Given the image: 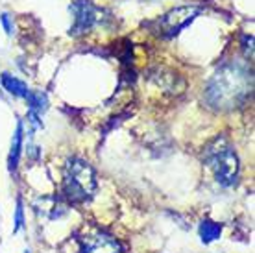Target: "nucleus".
I'll use <instances>...</instances> for the list:
<instances>
[{
	"label": "nucleus",
	"mask_w": 255,
	"mask_h": 253,
	"mask_svg": "<svg viewBox=\"0 0 255 253\" xmlns=\"http://www.w3.org/2000/svg\"><path fill=\"white\" fill-rule=\"evenodd\" d=\"M254 72L246 61L224 63L213 74L205 87L204 100L215 111H231L243 108L252 98Z\"/></svg>",
	"instance_id": "nucleus-1"
},
{
	"label": "nucleus",
	"mask_w": 255,
	"mask_h": 253,
	"mask_svg": "<svg viewBox=\"0 0 255 253\" xmlns=\"http://www.w3.org/2000/svg\"><path fill=\"white\" fill-rule=\"evenodd\" d=\"M204 163L207 165L222 187H233L239 177V157L230 140L218 135L204 150Z\"/></svg>",
	"instance_id": "nucleus-2"
},
{
	"label": "nucleus",
	"mask_w": 255,
	"mask_h": 253,
	"mask_svg": "<svg viewBox=\"0 0 255 253\" xmlns=\"http://www.w3.org/2000/svg\"><path fill=\"white\" fill-rule=\"evenodd\" d=\"M96 190V174L83 159H70L65 166L61 192L70 203H85Z\"/></svg>",
	"instance_id": "nucleus-3"
},
{
	"label": "nucleus",
	"mask_w": 255,
	"mask_h": 253,
	"mask_svg": "<svg viewBox=\"0 0 255 253\" xmlns=\"http://www.w3.org/2000/svg\"><path fill=\"white\" fill-rule=\"evenodd\" d=\"M200 7L196 6H181V7H174L168 13H165L159 20H157V26H159V33H163L165 37H172V35H178L185 26H189L192 20L200 15Z\"/></svg>",
	"instance_id": "nucleus-4"
},
{
	"label": "nucleus",
	"mask_w": 255,
	"mask_h": 253,
	"mask_svg": "<svg viewBox=\"0 0 255 253\" xmlns=\"http://www.w3.org/2000/svg\"><path fill=\"white\" fill-rule=\"evenodd\" d=\"M82 253H121L122 248L113 235L102 229H89L78 239Z\"/></svg>",
	"instance_id": "nucleus-5"
},
{
	"label": "nucleus",
	"mask_w": 255,
	"mask_h": 253,
	"mask_svg": "<svg viewBox=\"0 0 255 253\" xmlns=\"http://www.w3.org/2000/svg\"><path fill=\"white\" fill-rule=\"evenodd\" d=\"M70 11L74 15V24L70 28V35H82L89 32L98 20V9L91 0H76L72 2Z\"/></svg>",
	"instance_id": "nucleus-6"
},
{
	"label": "nucleus",
	"mask_w": 255,
	"mask_h": 253,
	"mask_svg": "<svg viewBox=\"0 0 255 253\" xmlns=\"http://www.w3.org/2000/svg\"><path fill=\"white\" fill-rule=\"evenodd\" d=\"M220 235H222V224L213 222V220H209V218H205V220L200 224V239H202L204 244L215 242L217 239H220Z\"/></svg>",
	"instance_id": "nucleus-7"
},
{
	"label": "nucleus",
	"mask_w": 255,
	"mask_h": 253,
	"mask_svg": "<svg viewBox=\"0 0 255 253\" xmlns=\"http://www.w3.org/2000/svg\"><path fill=\"white\" fill-rule=\"evenodd\" d=\"M20 148H22V122L17 124V131H15L11 140V152H9V159H7V165H9L11 172L17 168V163H19L20 157Z\"/></svg>",
	"instance_id": "nucleus-8"
},
{
	"label": "nucleus",
	"mask_w": 255,
	"mask_h": 253,
	"mask_svg": "<svg viewBox=\"0 0 255 253\" xmlns=\"http://www.w3.org/2000/svg\"><path fill=\"white\" fill-rule=\"evenodd\" d=\"M2 85L7 93H11L13 96H19V98H26L28 95V87L24 85V82H20L17 78H13L11 74H2Z\"/></svg>",
	"instance_id": "nucleus-9"
},
{
	"label": "nucleus",
	"mask_w": 255,
	"mask_h": 253,
	"mask_svg": "<svg viewBox=\"0 0 255 253\" xmlns=\"http://www.w3.org/2000/svg\"><path fill=\"white\" fill-rule=\"evenodd\" d=\"M26 100H28V106H30V111L33 113H43L46 109V96L39 91H28L26 95Z\"/></svg>",
	"instance_id": "nucleus-10"
},
{
	"label": "nucleus",
	"mask_w": 255,
	"mask_h": 253,
	"mask_svg": "<svg viewBox=\"0 0 255 253\" xmlns=\"http://www.w3.org/2000/svg\"><path fill=\"white\" fill-rule=\"evenodd\" d=\"M24 211H22V200H17V211H15V228L13 231L17 233L20 228H22V224H24V215H22Z\"/></svg>",
	"instance_id": "nucleus-11"
},
{
	"label": "nucleus",
	"mask_w": 255,
	"mask_h": 253,
	"mask_svg": "<svg viewBox=\"0 0 255 253\" xmlns=\"http://www.w3.org/2000/svg\"><path fill=\"white\" fill-rule=\"evenodd\" d=\"M243 50L246 59H252L254 57V37L252 35H244L243 37Z\"/></svg>",
	"instance_id": "nucleus-12"
},
{
	"label": "nucleus",
	"mask_w": 255,
	"mask_h": 253,
	"mask_svg": "<svg viewBox=\"0 0 255 253\" xmlns=\"http://www.w3.org/2000/svg\"><path fill=\"white\" fill-rule=\"evenodd\" d=\"M0 20H2V26H4V30H6V33L9 35L11 33V24H9V17H7L6 13L0 17Z\"/></svg>",
	"instance_id": "nucleus-13"
}]
</instances>
